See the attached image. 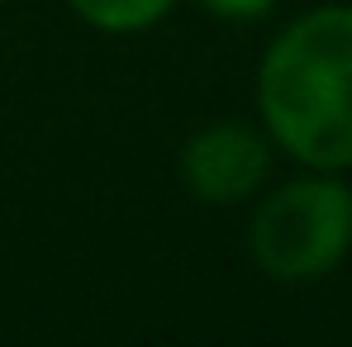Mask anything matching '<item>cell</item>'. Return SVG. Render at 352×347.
<instances>
[{"mask_svg":"<svg viewBox=\"0 0 352 347\" xmlns=\"http://www.w3.org/2000/svg\"><path fill=\"white\" fill-rule=\"evenodd\" d=\"M257 110L295 162L352 167V5L309 10L281 29L257 71Z\"/></svg>","mask_w":352,"mask_h":347,"instance_id":"cell-1","label":"cell"},{"mask_svg":"<svg viewBox=\"0 0 352 347\" xmlns=\"http://www.w3.org/2000/svg\"><path fill=\"white\" fill-rule=\"evenodd\" d=\"M248 243L272 281H319L352 247V190L333 176L291 181L262 200Z\"/></svg>","mask_w":352,"mask_h":347,"instance_id":"cell-2","label":"cell"},{"mask_svg":"<svg viewBox=\"0 0 352 347\" xmlns=\"http://www.w3.org/2000/svg\"><path fill=\"white\" fill-rule=\"evenodd\" d=\"M272 143L248 124H205L181 148V181L205 205H238L262 190Z\"/></svg>","mask_w":352,"mask_h":347,"instance_id":"cell-3","label":"cell"},{"mask_svg":"<svg viewBox=\"0 0 352 347\" xmlns=\"http://www.w3.org/2000/svg\"><path fill=\"white\" fill-rule=\"evenodd\" d=\"M67 5L105 34H133V29L157 24L176 0H67Z\"/></svg>","mask_w":352,"mask_h":347,"instance_id":"cell-4","label":"cell"},{"mask_svg":"<svg viewBox=\"0 0 352 347\" xmlns=\"http://www.w3.org/2000/svg\"><path fill=\"white\" fill-rule=\"evenodd\" d=\"M210 14H219V19H257V14H267L276 0H200Z\"/></svg>","mask_w":352,"mask_h":347,"instance_id":"cell-5","label":"cell"},{"mask_svg":"<svg viewBox=\"0 0 352 347\" xmlns=\"http://www.w3.org/2000/svg\"><path fill=\"white\" fill-rule=\"evenodd\" d=\"M0 5H5V0H0Z\"/></svg>","mask_w":352,"mask_h":347,"instance_id":"cell-6","label":"cell"}]
</instances>
